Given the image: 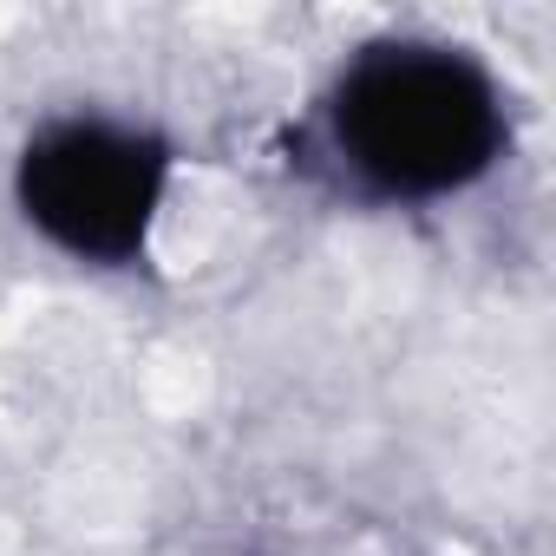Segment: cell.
<instances>
[{
	"mask_svg": "<svg viewBox=\"0 0 556 556\" xmlns=\"http://www.w3.org/2000/svg\"><path fill=\"white\" fill-rule=\"evenodd\" d=\"M308 138L348 197L439 203L491 177L510 144V112L471 47L374 40L334 73Z\"/></svg>",
	"mask_w": 556,
	"mask_h": 556,
	"instance_id": "cell-1",
	"label": "cell"
},
{
	"mask_svg": "<svg viewBox=\"0 0 556 556\" xmlns=\"http://www.w3.org/2000/svg\"><path fill=\"white\" fill-rule=\"evenodd\" d=\"M164 190H170V144L151 125L112 112L47 118L14 157L21 216L53 249L99 268H125L151 249Z\"/></svg>",
	"mask_w": 556,
	"mask_h": 556,
	"instance_id": "cell-2",
	"label": "cell"
}]
</instances>
